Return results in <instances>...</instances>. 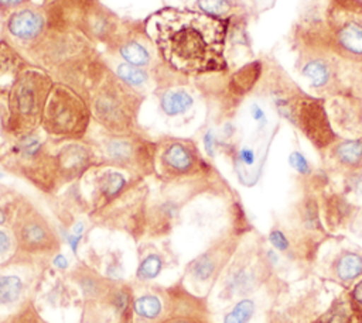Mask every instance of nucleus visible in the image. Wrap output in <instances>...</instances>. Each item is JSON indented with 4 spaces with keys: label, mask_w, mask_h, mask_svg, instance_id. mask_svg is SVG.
<instances>
[{
    "label": "nucleus",
    "mask_w": 362,
    "mask_h": 323,
    "mask_svg": "<svg viewBox=\"0 0 362 323\" xmlns=\"http://www.w3.org/2000/svg\"><path fill=\"white\" fill-rule=\"evenodd\" d=\"M52 76L44 68L27 65L0 100V126L11 141L41 130Z\"/></svg>",
    "instance_id": "nucleus-2"
},
{
    "label": "nucleus",
    "mask_w": 362,
    "mask_h": 323,
    "mask_svg": "<svg viewBox=\"0 0 362 323\" xmlns=\"http://www.w3.org/2000/svg\"><path fill=\"white\" fill-rule=\"evenodd\" d=\"M232 0H195L194 7L205 14L214 17L226 18V14L232 10Z\"/></svg>",
    "instance_id": "nucleus-32"
},
{
    "label": "nucleus",
    "mask_w": 362,
    "mask_h": 323,
    "mask_svg": "<svg viewBox=\"0 0 362 323\" xmlns=\"http://www.w3.org/2000/svg\"><path fill=\"white\" fill-rule=\"evenodd\" d=\"M236 247L238 243L232 236L215 238L204 251L185 264L182 276L194 286L209 285L211 288L230 262Z\"/></svg>",
    "instance_id": "nucleus-11"
},
{
    "label": "nucleus",
    "mask_w": 362,
    "mask_h": 323,
    "mask_svg": "<svg viewBox=\"0 0 362 323\" xmlns=\"http://www.w3.org/2000/svg\"><path fill=\"white\" fill-rule=\"evenodd\" d=\"M150 41L151 38L147 32L141 35V30L122 27L110 49L116 51L124 62L146 69L153 62Z\"/></svg>",
    "instance_id": "nucleus-20"
},
{
    "label": "nucleus",
    "mask_w": 362,
    "mask_h": 323,
    "mask_svg": "<svg viewBox=\"0 0 362 323\" xmlns=\"http://www.w3.org/2000/svg\"><path fill=\"white\" fill-rule=\"evenodd\" d=\"M236 159L246 165V166H252L255 162H256V154H255V150L252 147H240L236 152Z\"/></svg>",
    "instance_id": "nucleus-38"
},
{
    "label": "nucleus",
    "mask_w": 362,
    "mask_h": 323,
    "mask_svg": "<svg viewBox=\"0 0 362 323\" xmlns=\"http://www.w3.org/2000/svg\"><path fill=\"white\" fill-rule=\"evenodd\" d=\"M202 142H204V148H205V152L208 157H214L215 155V151H216V147H218V137H216V133L212 130V128H208L202 137Z\"/></svg>",
    "instance_id": "nucleus-36"
},
{
    "label": "nucleus",
    "mask_w": 362,
    "mask_h": 323,
    "mask_svg": "<svg viewBox=\"0 0 362 323\" xmlns=\"http://www.w3.org/2000/svg\"><path fill=\"white\" fill-rule=\"evenodd\" d=\"M88 173L92 175L89 214L110 203L136 178L112 166H98Z\"/></svg>",
    "instance_id": "nucleus-17"
},
{
    "label": "nucleus",
    "mask_w": 362,
    "mask_h": 323,
    "mask_svg": "<svg viewBox=\"0 0 362 323\" xmlns=\"http://www.w3.org/2000/svg\"><path fill=\"white\" fill-rule=\"evenodd\" d=\"M288 164L290 166L298 172L300 175H310L311 173V166H310V162L307 161V158L300 152V151H293L290 155H288Z\"/></svg>",
    "instance_id": "nucleus-34"
},
{
    "label": "nucleus",
    "mask_w": 362,
    "mask_h": 323,
    "mask_svg": "<svg viewBox=\"0 0 362 323\" xmlns=\"http://www.w3.org/2000/svg\"><path fill=\"white\" fill-rule=\"evenodd\" d=\"M61 188L82 179L89 171L102 165L95 145L88 141L62 142L55 151Z\"/></svg>",
    "instance_id": "nucleus-13"
},
{
    "label": "nucleus",
    "mask_w": 362,
    "mask_h": 323,
    "mask_svg": "<svg viewBox=\"0 0 362 323\" xmlns=\"http://www.w3.org/2000/svg\"><path fill=\"white\" fill-rule=\"evenodd\" d=\"M65 276L78 289L82 302L103 300L115 282V279L109 278L85 260H76L68 268Z\"/></svg>",
    "instance_id": "nucleus-16"
},
{
    "label": "nucleus",
    "mask_w": 362,
    "mask_h": 323,
    "mask_svg": "<svg viewBox=\"0 0 362 323\" xmlns=\"http://www.w3.org/2000/svg\"><path fill=\"white\" fill-rule=\"evenodd\" d=\"M335 272L337 276L344 282L356 279L359 275H362V255L354 251L342 252L337 260Z\"/></svg>",
    "instance_id": "nucleus-27"
},
{
    "label": "nucleus",
    "mask_w": 362,
    "mask_h": 323,
    "mask_svg": "<svg viewBox=\"0 0 362 323\" xmlns=\"http://www.w3.org/2000/svg\"><path fill=\"white\" fill-rule=\"evenodd\" d=\"M7 32L21 44L34 45L47 30V11L37 6H23L8 13L6 20Z\"/></svg>",
    "instance_id": "nucleus-18"
},
{
    "label": "nucleus",
    "mask_w": 362,
    "mask_h": 323,
    "mask_svg": "<svg viewBox=\"0 0 362 323\" xmlns=\"http://www.w3.org/2000/svg\"><path fill=\"white\" fill-rule=\"evenodd\" d=\"M303 76L308 80V85L314 89H322L328 85L329 78H331V71L329 65L322 61V59H313L308 61L303 69H301Z\"/></svg>",
    "instance_id": "nucleus-29"
},
{
    "label": "nucleus",
    "mask_w": 362,
    "mask_h": 323,
    "mask_svg": "<svg viewBox=\"0 0 362 323\" xmlns=\"http://www.w3.org/2000/svg\"><path fill=\"white\" fill-rule=\"evenodd\" d=\"M255 312H256V302L249 296L240 298L223 315L222 323H249Z\"/></svg>",
    "instance_id": "nucleus-31"
},
{
    "label": "nucleus",
    "mask_w": 362,
    "mask_h": 323,
    "mask_svg": "<svg viewBox=\"0 0 362 323\" xmlns=\"http://www.w3.org/2000/svg\"><path fill=\"white\" fill-rule=\"evenodd\" d=\"M209 171L197 142L191 138L165 135L157 140V178L165 185L181 186Z\"/></svg>",
    "instance_id": "nucleus-9"
},
{
    "label": "nucleus",
    "mask_w": 362,
    "mask_h": 323,
    "mask_svg": "<svg viewBox=\"0 0 362 323\" xmlns=\"http://www.w3.org/2000/svg\"><path fill=\"white\" fill-rule=\"evenodd\" d=\"M334 155L345 166H358L362 162V138L344 140L334 148Z\"/></svg>",
    "instance_id": "nucleus-28"
},
{
    "label": "nucleus",
    "mask_w": 362,
    "mask_h": 323,
    "mask_svg": "<svg viewBox=\"0 0 362 323\" xmlns=\"http://www.w3.org/2000/svg\"><path fill=\"white\" fill-rule=\"evenodd\" d=\"M269 241L270 244L277 250V251H287L288 250V240L287 237L284 236L283 231H280L279 228H273L269 234Z\"/></svg>",
    "instance_id": "nucleus-35"
},
{
    "label": "nucleus",
    "mask_w": 362,
    "mask_h": 323,
    "mask_svg": "<svg viewBox=\"0 0 362 323\" xmlns=\"http://www.w3.org/2000/svg\"><path fill=\"white\" fill-rule=\"evenodd\" d=\"M27 65L30 62L8 41H0V100Z\"/></svg>",
    "instance_id": "nucleus-22"
},
{
    "label": "nucleus",
    "mask_w": 362,
    "mask_h": 323,
    "mask_svg": "<svg viewBox=\"0 0 362 323\" xmlns=\"http://www.w3.org/2000/svg\"><path fill=\"white\" fill-rule=\"evenodd\" d=\"M150 192L144 178H133L130 185L110 203L89 214L93 226L120 231L136 244L146 240Z\"/></svg>",
    "instance_id": "nucleus-8"
},
{
    "label": "nucleus",
    "mask_w": 362,
    "mask_h": 323,
    "mask_svg": "<svg viewBox=\"0 0 362 323\" xmlns=\"http://www.w3.org/2000/svg\"><path fill=\"white\" fill-rule=\"evenodd\" d=\"M10 228L16 252L11 258L51 264L62 251V236L51 219L30 199L18 193Z\"/></svg>",
    "instance_id": "nucleus-5"
},
{
    "label": "nucleus",
    "mask_w": 362,
    "mask_h": 323,
    "mask_svg": "<svg viewBox=\"0 0 362 323\" xmlns=\"http://www.w3.org/2000/svg\"><path fill=\"white\" fill-rule=\"evenodd\" d=\"M259 276L256 268L249 262L246 254L232 257L230 262L219 278L218 298L232 300L249 296L257 286Z\"/></svg>",
    "instance_id": "nucleus-14"
},
{
    "label": "nucleus",
    "mask_w": 362,
    "mask_h": 323,
    "mask_svg": "<svg viewBox=\"0 0 362 323\" xmlns=\"http://www.w3.org/2000/svg\"><path fill=\"white\" fill-rule=\"evenodd\" d=\"M16 252L14 237L8 226H0V267L11 260Z\"/></svg>",
    "instance_id": "nucleus-33"
},
{
    "label": "nucleus",
    "mask_w": 362,
    "mask_h": 323,
    "mask_svg": "<svg viewBox=\"0 0 362 323\" xmlns=\"http://www.w3.org/2000/svg\"><path fill=\"white\" fill-rule=\"evenodd\" d=\"M79 292L68 281L65 274L59 272L58 276L52 281L49 288L45 291L42 299L52 307H68L72 302H76Z\"/></svg>",
    "instance_id": "nucleus-25"
},
{
    "label": "nucleus",
    "mask_w": 362,
    "mask_h": 323,
    "mask_svg": "<svg viewBox=\"0 0 362 323\" xmlns=\"http://www.w3.org/2000/svg\"><path fill=\"white\" fill-rule=\"evenodd\" d=\"M167 313L160 323H211L206 296L192 292L184 276L167 285Z\"/></svg>",
    "instance_id": "nucleus-12"
},
{
    "label": "nucleus",
    "mask_w": 362,
    "mask_h": 323,
    "mask_svg": "<svg viewBox=\"0 0 362 323\" xmlns=\"http://www.w3.org/2000/svg\"><path fill=\"white\" fill-rule=\"evenodd\" d=\"M143 100L144 96L124 83L109 66L88 93L92 121L107 134L141 131L139 113Z\"/></svg>",
    "instance_id": "nucleus-3"
},
{
    "label": "nucleus",
    "mask_w": 362,
    "mask_h": 323,
    "mask_svg": "<svg viewBox=\"0 0 362 323\" xmlns=\"http://www.w3.org/2000/svg\"><path fill=\"white\" fill-rule=\"evenodd\" d=\"M124 83L132 87H144L150 80V73L140 66L127 63L124 61L117 62L115 69H112Z\"/></svg>",
    "instance_id": "nucleus-30"
},
{
    "label": "nucleus",
    "mask_w": 362,
    "mask_h": 323,
    "mask_svg": "<svg viewBox=\"0 0 362 323\" xmlns=\"http://www.w3.org/2000/svg\"><path fill=\"white\" fill-rule=\"evenodd\" d=\"M249 113H250V117L253 118V121L256 123L259 130H263L267 126V116H266L264 110L257 103L250 104Z\"/></svg>",
    "instance_id": "nucleus-37"
},
{
    "label": "nucleus",
    "mask_w": 362,
    "mask_h": 323,
    "mask_svg": "<svg viewBox=\"0 0 362 323\" xmlns=\"http://www.w3.org/2000/svg\"><path fill=\"white\" fill-rule=\"evenodd\" d=\"M298 123L304 134L320 148L329 145L334 140L328 116L321 103L315 100H307L301 104Z\"/></svg>",
    "instance_id": "nucleus-21"
},
{
    "label": "nucleus",
    "mask_w": 362,
    "mask_h": 323,
    "mask_svg": "<svg viewBox=\"0 0 362 323\" xmlns=\"http://www.w3.org/2000/svg\"><path fill=\"white\" fill-rule=\"evenodd\" d=\"M90 142L100 157V166H112L144 179L157 175V140H151L143 131L130 134L102 131V135Z\"/></svg>",
    "instance_id": "nucleus-7"
},
{
    "label": "nucleus",
    "mask_w": 362,
    "mask_h": 323,
    "mask_svg": "<svg viewBox=\"0 0 362 323\" xmlns=\"http://www.w3.org/2000/svg\"><path fill=\"white\" fill-rule=\"evenodd\" d=\"M0 323H49L37 306V298L28 299L10 312L0 313Z\"/></svg>",
    "instance_id": "nucleus-26"
},
{
    "label": "nucleus",
    "mask_w": 362,
    "mask_h": 323,
    "mask_svg": "<svg viewBox=\"0 0 362 323\" xmlns=\"http://www.w3.org/2000/svg\"><path fill=\"white\" fill-rule=\"evenodd\" d=\"M158 106L164 116L180 117L194 106L192 95L182 87H167L157 93Z\"/></svg>",
    "instance_id": "nucleus-23"
},
{
    "label": "nucleus",
    "mask_w": 362,
    "mask_h": 323,
    "mask_svg": "<svg viewBox=\"0 0 362 323\" xmlns=\"http://www.w3.org/2000/svg\"><path fill=\"white\" fill-rule=\"evenodd\" d=\"M334 38L344 52L362 56V18L354 17L346 20L335 30Z\"/></svg>",
    "instance_id": "nucleus-24"
},
{
    "label": "nucleus",
    "mask_w": 362,
    "mask_h": 323,
    "mask_svg": "<svg viewBox=\"0 0 362 323\" xmlns=\"http://www.w3.org/2000/svg\"><path fill=\"white\" fill-rule=\"evenodd\" d=\"M49 141L41 135L40 130L11 140L10 145L0 154V165L4 171L31 183L37 190L55 195L61 189V183L55 151Z\"/></svg>",
    "instance_id": "nucleus-4"
},
{
    "label": "nucleus",
    "mask_w": 362,
    "mask_h": 323,
    "mask_svg": "<svg viewBox=\"0 0 362 323\" xmlns=\"http://www.w3.org/2000/svg\"><path fill=\"white\" fill-rule=\"evenodd\" d=\"M49 271H52L51 264L17 258L0 267V313L37 298Z\"/></svg>",
    "instance_id": "nucleus-10"
},
{
    "label": "nucleus",
    "mask_w": 362,
    "mask_h": 323,
    "mask_svg": "<svg viewBox=\"0 0 362 323\" xmlns=\"http://www.w3.org/2000/svg\"><path fill=\"white\" fill-rule=\"evenodd\" d=\"M27 3H28V0H0V11L11 13L13 10L25 6Z\"/></svg>",
    "instance_id": "nucleus-39"
},
{
    "label": "nucleus",
    "mask_w": 362,
    "mask_h": 323,
    "mask_svg": "<svg viewBox=\"0 0 362 323\" xmlns=\"http://www.w3.org/2000/svg\"><path fill=\"white\" fill-rule=\"evenodd\" d=\"M177 255L168 244H156L153 240H143L137 244V267L133 284L144 285L156 281L161 272L177 265Z\"/></svg>",
    "instance_id": "nucleus-15"
},
{
    "label": "nucleus",
    "mask_w": 362,
    "mask_h": 323,
    "mask_svg": "<svg viewBox=\"0 0 362 323\" xmlns=\"http://www.w3.org/2000/svg\"><path fill=\"white\" fill-rule=\"evenodd\" d=\"M228 27V18L175 7L161 8L144 23L167 68L188 76L226 69Z\"/></svg>",
    "instance_id": "nucleus-1"
},
{
    "label": "nucleus",
    "mask_w": 362,
    "mask_h": 323,
    "mask_svg": "<svg viewBox=\"0 0 362 323\" xmlns=\"http://www.w3.org/2000/svg\"><path fill=\"white\" fill-rule=\"evenodd\" d=\"M134 285L133 316L134 323H160L167 313V285Z\"/></svg>",
    "instance_id": "nucleus-19"
},
{
    "label": "nucleus",
    "mask_w": 362,
    "mask_h": 323,
    "mask_svg": "<svg viewBox=\"0 0 362 323\" xmlns=\"http://www.w3.org/2000/svg\"><path fill=\"white\" fill-rule=\"evenodd\" d=\"M352 298L356 302V305H359L362 307V281H359L354 289H352Z\"/></svg>",
    "instance_id": "nucleus-40"
},
{
    "label": "nucleus",
    "mask_w": 362,
    "mask_h": 323,
    "mask_svg": "<svg viewBox=\"0 0 362 323\" xmlns=\"http://www.w3.org/2000/svg\"><path fill=\"white\" fill-rule=\"evenodd\" d=\"M92 123L88 99L62 82H54L42 114L41 131L55 144L86 140Z\"/></svg>",
    "instance_id": "nucleus-6"
}]
</instances>
